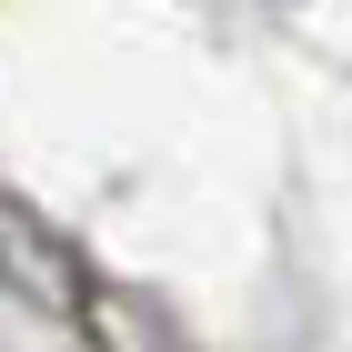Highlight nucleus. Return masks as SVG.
I'll list each match as a JSON object with an SVG mask.
<instances>
[{
    "label": "nucleus",
    "mask_w": 352,
    "mask_h": 352,
    "mask_svg": "<svg viewBox=\"0 0 352 352\" xmlns=\"http://www.w3.org/2000/svg\"><path fill=\"white\" fill-rule=\"evenodd\" d=\"M0 292L30 302L41 322H60L81 352H191V332L171 322L151 292L111 282L81 242H60L21 191H0Z\"/></svg>",
    "instance_id": "obj_1"
}]
</instances>
